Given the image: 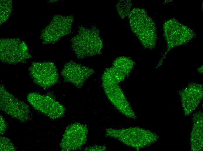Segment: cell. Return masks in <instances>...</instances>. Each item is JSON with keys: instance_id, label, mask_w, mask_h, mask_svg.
<instances>
[{"instance_id": "4fadbf2b", "label": "cell", "mask_w": 203, "mask_h": 151, "mask_svg": "<svg viewBox=\"0 0 203 151\" xmlns=\"http://www.w3.org/2000/svg\"><path fill=\"white\" fill-rule=\"evenodd\" d=\"M186 115L191 113L197 107L203 98V86L191 83L179 92Z\"/></svg>"}, {"instance_id": "6da1fadb", "label": "cell", "mask_w": 203, "mask_h": 151, "mask_svg": "<svg viewBox=\"0 0 203 151\" xmlns=\"http://www.w3.org/2000/svg\"><path fill=\"white\" fill-rule=\"evenodd\" d=\"M131 30L145 48H155L157 39L155 24L144 9L134 8L129 15Z\"/></svg>"}, {"instance_id": "d6986e66", "label": "cell", "mask_w": 203, "mask_h": 151, "mask_svg": "<svg viewBox=\"0 0 203 151\" xmlns=\"http://www.w3.org/2000/svg\"><path fill=\"white\" fill-rule=\"evenodd\" d=\"M0 134L2 135L6 131L8 127V124L4 117L1 115H0Z\"/></svg>"}, {"instance_id": "9a60e30c", "label": "cell", "mask_w": 203, "mask_h": 151, "mask_svg": "<svg viewBox=\"0 0 203 151\" xmlns=\"http://www.w3.org/2000/svg\"><path fill=\"white\" fill-rule=\"evenodd\" d=\"M134 63L130 58L120 57L113 61L112 66L127 77L133 69Z\"/></svg>"}, {"instance_id": "44dd1931", "label": "cell", "mask_w": 203, "mask_h": 151, "mask_svg": "<svg viewBox=\"0 0 203 151\" xmlns=\"http://www.w3.org/2000/svg\"><path fill=\"white\" fill-rule=\"evenodd\" d=\"M197 70L198 71H199V73H203L202 72V71H203V67L202 66H201L200 67H199Z\"/></svg>"}, {"instance_id": "9c48e42d", "label": "cell", "mask_w": 203, "mask_h": 151, "mask_svg": "<svg viewBox=\"0 0 203 151\" xmlns=\"http://www.w3.org/2000/svg\"><path fill=\"white\" fill-rule=\"evenodd\" d=\"M27 98L28 103L35 109L52 119H58L64 115L65 107L49 96L33 92L28 94Z\"/></svg>"}, {"instance_id": "7c38bea8", "label": "cell", "mask_w": 203, "mask_h": 151, "mask_svg": "<svg viewBox=\"0 0 203 151\" xmlns=\"http://www.w3.org/2000/svg\"><path fill=\"white\" fill-rule=\"evenodd\" d=\"M94 72L92 69L71 61L64 64L61 74L64 78V82L71 83L80 88Z\"/></svg>"}, {"instance_id": "2e32d148", "label": "cell", "mask_w": 203, "mask_h": 151, "mask_svg": "<svg viewBox=\"0 0 203 151\" xmlns=\"http://www.w3.org/2000/svg\"><path fill=\"white\" fill-rule=\"evenodd\" d=\"M0 25L8 19L13 10L12 1H0Z\"/></svg>"}, {"instance_id": "3957f363", "label": "cell", "mask_w": 203, "mask_h": 151, "mask_svg": "<svg viewBox=\"0 0 203 151\" xmlns=\"http://www.w3.org/2000/svg\"><path fill=\"white\" fill-rule=\"evenodd\" d=\"M106 136L118 140L125 144L138 149L157 141L158 135L150 131L138 127L106 129Z\"/></svg>"}, {"instance_id": "5b68a950", "label": "cell", "mask_w": 203, "mask_h": 151, "mask_svg": "<svg viewBox=\"0 0 203 151\" xmlns=\"http://www.w3.org/2000/svg\"><path fill=\"white\" fill-rule=\"evenodd\" d=\"M32 57L27 45L17 38L0 39V59L3 63L16 64L25 63Z\"/></svg>"}, {"instance_id": "5bb4252c", "label": "cell", "mask_w": 203, "mask_h": 151, "mask_svg": "<svg viewBox=\"0 0 203 151\" xmlns=\"http://www.w3.org/2000/svg\"><path fill=\"white\" fill-rule=\"evenodd\" d=\"M203 115L199 112L195 114L191 135L192 150L200 151L203 149Z\"/></svg>"}, {"instance_id": "277c9868", "label": "cell", "mask_w": 203, "mask_h": 151, "mask_svg": "<svg viewBox=\"0 0 203 151\" xmlns=\"http://www.w3.org/2000/svg\"><path fill=\"white\" fill-rule=\"evenodd\" d=\"M163 30L167 42V49L158 63L157 67L161 65L165 56L171 49L186 44L195 36V32L190 28L174 19H171L164 22Z\"/></svg>"}, {"instance_id": "8fae6325", "label": "cell", "mask_w": 203, "mask_h": 151, "mask_svg": "<svg viewBox=\"0 0 203 151\" xmlns=\"http://www.w3.org/2000/svg\"><path fill=\"white\" fill-rule=\"evenodd\" d=\"M102 85L107 98L120 112L128 118H136L134 112L118 84L102 81Z\"/></svg>"}, {"instance_id": "7a4b0ae2", "label": "cell", "mask_w": 203, "mask_h": 151, "mask_svg": "<svg viewBox=\"0 0 203 151\" xmlns=\"http://www.w3.org/2000/svg\"><path fill=\"white\" fill-rule=\"evenodd\" d=\"M100 31L95 26L88 28L81 26L77 34L71 39V47L78 59L100 54L103 43Z\"/></svg>"}, {"instance_id": "e0dca14e", "label": "cell", "mask_w": 203, "mask_h": 151, "mask_svg": "<svg viewBox=\"0 0 203 151\" xmlns=\"http://www.w3.org/2000/svg\"><path fill=\"white\" fill-rule=\"evenodd\" d=\"M132 5L131 0H120L116 5V9L120 17L122 19L128 16Z\"/></svg>"}, {"instance_id": "52a82bcc", "label": "cell", "mask_w": 203, "mask_h": 151, "mask_svg": "<svg viewBox=\"0 0 203 151\" xmlns=\"http://www.w3.org/2000/svg\"><path fill=\"white\" fill-rule=\"evenodd\" d=\"M0 109L22 122L28 121L30 117L29 106L9 93L2 84L0 85Z\"/></svg>"}, {"instance_id": "ffe728a7", "label": "cell", "mask_w": 203, "mask_h": 151, "mask_svg": "<svg viewBox=\"0 0 203 151\" xmlns=\"http://www.w3.org/2000/svg\"><path fill=\"white\" fill-rule=\"evenodd\" d=\"M106 149V147L104 146H95L86 147L85 151H104Z\"/></svg>"}, {"instance_id": "ac0fdd59", "label": "cell", "mask_w": 203, "mask_h": 151, "mask_svg": "<svg viewBox=\"0 0 203 151\" xmlns=\"http://www.w3.org/2000/svg\"><path fill=\"white\" fill-rule=\"evenodd\" d=\"M0 143L1 151H13L15 150L14 145L8 138L0 136Z\"/></svg>"}, {"instance_id": "ba28073f", "label": "cell", "mask_w": 203, "mask_h": 151, "mask_svg": "<svg viewBox=\"0 0 203 151\" xmlns=\"http://www.w3.org/2000/svg\"><path fill=\"white\" fill-rule=\"evenodd\" d=\"M29 74L34 82L44 89L56 84L59 79L56 66L52 62H34L29 68Z\"/></svg>"}, {"instance_id": "30bf717a", "label": "cell", "mask_w": 203, "mask_h": 151, "mask_svg": "<svg viewBox=\"0 0 203 151\" xmlns=\"http://www.w3.org/2000/svg\"><path fill=\"white\" fill-rule=\"evenodd\" d=\"M88 133L85 125L76 123L69 125L65 130L60 144L61 150L70 151L79 149L87 141Z\"/></svg>"}, {"instance_id": "8992f818", "label": "cell", "mask_w": 203, "mask_h": 151, "mask_svg": "<svg viewBox=\"0 0 203 151\" xmlns=\"http://www.w3.org/2000/svg\"><path fill=\"white\" fill-rule=\"evenodd\" d=\"M74 17L72 15L54 16L45 28L41 31L40 38L43 44L55 43L63 37L71 33Z\"/></svg>"}]
</instances>
